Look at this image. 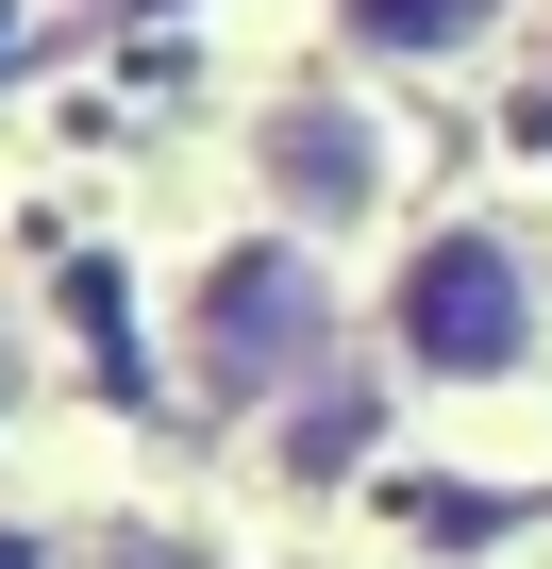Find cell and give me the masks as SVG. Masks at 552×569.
Wrapping results in <instances>:
<instances>
[{
  "label": "cell",
  "instance_id": "cell-7",
  "mask_svg": "<svg viewBox=\"0 0 552 569\" xmlns=\"http://www.w3.org/2000/svg\"><path fill=\"white\" fill-rule=\"evenodd\" d=\"M0 419H18V319H0Z\"/></svg>",
  "mask_w": 552,
  "mask_h": 569
},
{
  "label": "cell",
  "instance_id": "cell-8",
  "mask_svg": "<svg viewBox=\"0 0 552 569\" xmlns=\"http://www.w3.org/2000/svg\"><path fill=\"white\" fill-rule=\"evenodd\" d=\"M0 569H34V536H0Z\"/></svg>",
  "mask_w": 552,
  "mask_h": 569
},
{
  "label": "cell",
  "instance_id": "cell-3",
  "mask_svg": "<svg viewBox=\"0 0 552 569\" xmlns=\"http://www.w3.org/2000/svg\"><path fill=\"white\" fill-rule=\"evenodd\" d=\"M234 168H251L268 234H302V251L385 234L402 184H419V151H402V118H385L369 84H268V101L234 118Z\"/></svg>",
  "mask_w": 552,
  "mask_h": 569
},
{
  "label": "cell",
  "instance_id": "cell-2",
  "mask_svg": "<svg viewBox=\"0 0 552 569\" xmlns=\"http://www.w3.org/2000/svg\"><path fill=\"white\" fill-rule=\"evenodd\" d=\"M168 369L218 402V419H268L285 386L335 369V268L302 234H218L184 284H168Z\"/></svg>",
  "mask_w": 552,
  "mask_h": 569
},
{
  "label": "cell",
  "instance_id": "cell-4",
  "mask_svg": "<svg viewBox=\"0 0 552 569\" xmlns=\"http://www.w3.org/2000/svg\"><path fill=\"white\" fill-rule=\"evenodd\" d=\"M369 452H385V369H352V352L268 402V469H285V486H352Z\"/></svg>",
  "mask_w": 552,
  "mask_h": 569
},
{
  "label": "cell",
  "instance_id": "cell-5",
  "mask_svg": "<svg viewBox=\"0 0 552 569\" xmlns=\"http://www.w3.org/2000/svg\"><path fill=\"white\" fill-rule=\"evenodd\" d=\"M519 18L535 0H335V51H369V68H485Z\"/></svg>",
  "mask_w": 552,
  "mask_h": 569
},
{
  "label": "cell",
  "instance_id": "cell-6",
  "mask_svg": "<svg viewBox=\"0 0 552 569\" xmlns=\"http://www.w3.org/2000/svg\"><path fill=\"white\" fill-rule=\"evenodd\" d=\"M34 34H51V0H0V84L34 68Z\"/></svg>",
  "mask_w": 552,
  "mask_h": 569
},
{
  "label": "cell",
  "instance_id": "cell-1",
  "mask_svg": "<svg viewBox=\"0 0 552 569\" xmlns=\"http://www.w3.org/2000/svg\"><path fill=\"white\" fill-rule=\"evenodd\" d=\"M385 369L402 386H535L552 369V268L519 218H435L385 268Z\"/></svg>",
  "mask_w": 552,
  "mask_h": 569
}]
</instances>
